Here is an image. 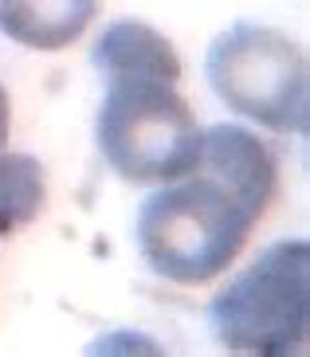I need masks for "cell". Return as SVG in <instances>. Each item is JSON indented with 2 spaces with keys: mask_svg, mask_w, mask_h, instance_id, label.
<instances>
[{
  "mask_svg": "<svg viewBox=\"0 0 310 357\" xmlns=\"http://www.w3.org/2000/svg\"><path fill=\"white\" fill-rule=\"evenodd\" d=\"M212 330L232 354L299 357L310 337V248L279 240L212 298Z\"/></svg>",
  "mask_w": 310,
  "mask_h": 357,
  "instance_id": "3",
  "label": "cell"
},
{
  "mask_svg": "<svg viewBox=\"0 0 310 357\" xmlns=\"http://www.w3.org/2000/svg\"><path fill=\"white\" fill-rule=\"evenodd\" d=\"M212 95L232 114L275 134H307L310 75L307 55L287 32L267 24H236L212 40L205 59Z\"/></svg>",
  "mask_w": 310,
  "mask_h": 357,
  "instance_id": "4",
  "label": "cell"
},
{
  "mask_svg": "<svg viewBox=\"0 0 310 357\" xmlns=\"http://www.w3.org/2000/svg\"><path fill=\"white\" fill-rule=\"evenodd\" d=\"M8 130H12V106H8L4 86H0V149L8 146Z\"/></svg>",
  "mask_w": 310,
  "mask_h": 357,
  "instance_id": "7",
  "label": "cell"
},
{
  "mask_svg": "<svg viewBox=\"0 0 310 357\" xmlns=\"http://www.w3.org/2000/svg\"><path fill=\"white\" fill-rule=\"evenodd\" d=\"M47 204V173L28 153L0 149V236L28 228Z\"/></svg>",
  "mask_w": 310,
  "mask_h": 357,
  "instance_id": "6",
  "label": "cell"
},
{
  "mask_svg": "<svg viewBox=\"0 0 310 357\" xmlns=\"http://www.w3.org/2000/svg\"><path fill=\"white\" fill-rule=\"evenodd\" d=\"M275 192L279 161L271 146L244 126H208L197 165L142 204L138 252L165 283H212L239 259Z\"/></svg>",
  "mask_w": 310,
  "mask_h": 357,
  "instance_id": "1",
  "label": "cell"
},
{
  "mask_svg": "<svg viewBox=\"0 0 310 357\" xmlns=\"http://www.w3.org/2000/svg\"><path fill=\"white\" fill-rule=\"evenodd\" d=\"M103 0H0V32L31 52H63L87 32Z\"/></svg>",
  "mask_w": 310,
  "mask_h": 357,
  "instance_id": "5",
  "label": "cell"
},
{
  "mask_svg": "<svg viewBox=\"0 0 310 357\" xmlns=\"http://www.w3.org/2000/svg\"><path fill=\"white\" fill-rule=\"evenodd\" d=\"M106 95L94 142L130 185H165L197 165L200 134L181 86V55L145 20L110 24L91 52Z\"/></svg>",
  "mask_w": 310,
  "mask_h": 357,
  "instance_id": "2",
  "label": "cell"
}]
</instances>
